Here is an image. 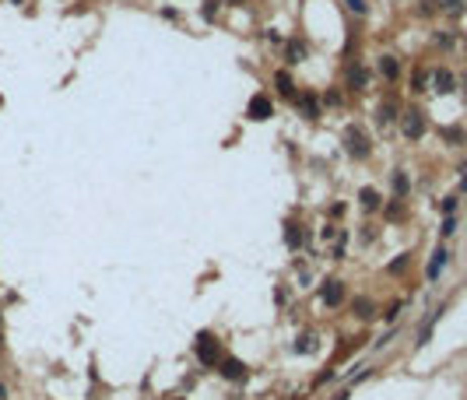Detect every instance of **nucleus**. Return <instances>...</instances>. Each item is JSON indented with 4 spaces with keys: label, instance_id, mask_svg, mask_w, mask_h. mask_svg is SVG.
Segmentation results:
<instances>
[{
    "label": "nucleus",
    "instance_id": "obj_1",
    "mask_svg": "<svg viewBox=\"0 0 467 400\" xmlns=\"http://www.w3.org/2000/svg\"><path fill=\"white\" fill-rule=\"evenodd\" d=\"M197 358H200L204 365L222 362V348L215 344V337H211V333H200V340H197Z\"/></svg>",
    "mask_w": 467,
    "mask_h": 400
},
{
    "label": "nucleus",
    "instance_id": "obj_2",
    "mask_svg": "<svg viewBox=\"0 0 467 400\" xmlns=\"http://www.w3.org/2000/svg\"><path fill=\"white\" fill-rule=\"evenodd\" d=\"M218 372H222L225 379H242V376H246V365H242L239 358H222V362H218Z\"/></svg>",
    "mask_w": 467,
    "mask_h": 400
},
{
    "label": "nucleus",
    "instance_id": "obj_3",
    "mask_svg": "<svg viewBox=\"0 0 467 400\" xmlns=\"http://www.w3.org/2000/svg\"><path fill=\"white\" fill-rule=\"evenodd\" d=\"M348 151H351V155H366V151H369V137L358 134V127L348 130Z\"/></svg>",
    "mask_w": 467,
    "mask_h": 400
},
{
    "label": "nucleus",
    "instance_id": "obj_4",
    "mask_svg": "<svg viewBox=\"0 0 467 400\" xmlns=\"http://www.w3.org/2000/svg\"><path fill=\"white\" fill-rule=\"evenodd\" d=\"M404 134H407L411 141L425 134V120H422V112H407V120H404Z\"/></svg>",
    "mask_w": 467,
    "mask_h": 400
},
{
    "label": "nucleus",
    "instance_id": "obj_5",
    "mask_svg": "<svg viewBox=\"0 0 467 400\" xmlns=\"http://www.w3.org/2000/svg\"><path fill=\"white\" fill-rule=\"evenodd\" d=\"M341 299H344L341 281H323V302H327V306H337Z\"/></svg>",
    "mask_w": 467,
    "mask_h": 400
},
{
    "label": "nucleus",
    "instance_id": "obj_6",
    "mask_svg": "<svg viewBox=\"0 0 467 400\" xmlns=\"http://www.w3.org/2000/svg\"><path fill=\"white\" fill-rule=\"evenodd\" d=\"M249 112H253V120H267V116H271V102H267L264 95H256L253 105H249Z\"/></svg>",
    "mask_w": 467,
    "mask_h": 400
},
{
    "label": "nucleus",
    "instance_id": "obj_7",
    "mask_svg": "<svg viewBox=\"0 0 467 400\" xmlns=\"http://www.w3.org/2000/svg\"><path fill=\"white\" fill-rule=\"evenodd\" d=\"M450 260V253L446 249H436V256H432V263H429V281H436L439 277V270H443V263Z\"/></svg>",
    "mask_w": 467,
    "mask_h": 400
},
{
    "label": "nucleus",
    "instance_id": "obj_8",
    "mask_svg": "<svg viewBox=\"0 0 467 400\" xmlns=\"http://www.w3.org/2000/svg\"><path fill=\"white\" fill-rule=\"evenodd\" d=\"M348 84H351V88H355V91H358V88H366V71H362V67H358V64H355V67H351V71H348Z\"/></svg>",
    "mask_w": 467,
    "mask_h": 400
},
{
    "label": "nucleus",
    "instance_id": "obj_9",
    "mask_svg": "<svg viewBox=\"0 0 467 400\" xmlns=\"http://www.w3.org/2000/svg\"><path fill=\"white\" fill-rule=\"evenodd\" d=\"M436 91H453V74L436 71Z\"/></svg>",
    "mask_w": 467,
    "mask_h": 400
},
{
    "label": "nucleus",
    "instance_id": "obj_10",
    "mask_svg": "<svg viewBox=\"0 0 467 400\" xmlns=\"http://www.w3.org/2000/svg\"><path fill=\"white\" fill-rule=\"evenodd\" d=\"M380 71H383L387 78H397V60H393V56H383V60H380Z\"/></svg>",
    "mask_w": 467,
    "mask_h": 400
},
{
    "label": "nucleus",
    "instance_id": "obj_11",
    "mask_svg": "<svg viewBox=\"0 0 467 400\" xmlns=\"http://www.w3.org/2000/svg\"><path fill=\"white\" fill-rule=\"evenodd\" d=\"M362 204H366L369 211H373V207H380V193H376V190H362Z\"/></svg>",
    "mask_w": 467,
    "mask_h": 400
},
{
    "label": "nucleus",
    "instance_id": "obj_12",
    "mask_svg": "<svg viewBox=\"0 0 467 400\" xmlns=\"http://www.w3.org/2000/svg\"><path fill=\"white\" fill-rule=\"evenodd\" d=\"M393 190H397V193H404V190H407V176H404V172H397V176H393Z\"/></svg>",
    "mask_w": 467,
    "mask_h": 400
},
{
    "label": "nucleus",
    "instance_id": "obj_13",
    "mask_svg": "<svg viewBox=\"0 0 467 400\" xmlns=\"http://www.w3.org/2000/svg\"><path fill=\"white\" fill-rule=\"evenodd\" d=\"M278 84H281V95H292V78H288V74H281Z\"/></svg>",
    "mask_w": 467,
    "mask_h": 400
},
{
    "label": "nucleus",
    "instance_id": "obj_14",
    "mask_svg": "<svg viewBox=\"0 0 467 400\" xmlns=\"http://www.w3.org/2000/svg\"><path fill=\"white\" fill-rule=\"evenodd\" d=\"M355 309H358V316H373V313H369V309H373L369 302H355Z\"/></svg>",
    "mask_w": 467,
    "mask_h": 400
},
{
    "label": "nucleus",
    "instance_id": "obj_15",
    "mask_svg": "<svg viewBox=\"0 0 467 400\" xmlns=\"http://www.w3.org/2000/svg\"><path fill=\"white\" fill-rule=\"evenodd\" d=\"M348 7L358 11V14H366V0H348Z\"/></svg>",
    "mask_w": 467,
    "mask_h": 400
},
{
    "label": "nucleus",
    "instance_id": "obj_16",
    "mask_svg": "<svg viewBox=\"0 0 467 400\" xmlns=\"http://www.w3.org/2000/svg\"><path fill=\"white\" fill-rule=\"evenodd\" d=\"M453 207H457V197H446V200H443V211H446V214H450V211H453Z\"/></svg>",
    "mask_w": 467,
    "mask_h": 400
},
{
    "label": "nucleus",
    "instance_id": "obj_17",
    "mask_svg": "<svg viewBox=\"0 0 467 400\" xmlns=\"http://www.w3.org/2000/svg\"><path fill=\"white\" fill-rule=\"evenodd\" d=\"M443 4H446V7H460V0H443Z\"/></svg>",
    "mask_w": 467,
    "mask_h": 400
},
{
    "label": "nucleus",
    "instance_id": "obj_18",
    "mask_svg": "<svg viewBox=\"0 0 467 400\" xmlns=\"http://www.w3.org/2000/svg\"><path fill=\"white\" fill-rule=\"evenodd\" d=\"M464 190H467V165H464Z\"/></svg>",
    "mask_w": 467,
    "mask_h": 400
},
{
    "label": "nucleus",
    "instance_id": "obj_19",
    "mask_svg": "<svg viewBox=\"0 0 467 400\" xmlns=\"http://www.w3.org/2000/svg\"><path fill=\"white\" fill-rule=\"evenodd\" d=\"M235 4H239V0H235Z\"/></svg>",
    "mask_w": 467,
    "mask_h": 400
}]
</instances>
